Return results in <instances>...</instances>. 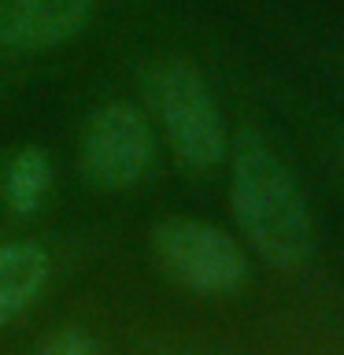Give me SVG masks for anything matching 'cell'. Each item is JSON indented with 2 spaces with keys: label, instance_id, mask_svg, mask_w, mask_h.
Segmentation results:
<instances>
[{
  "label": "cell",
  "instance_id": "cell-5",
  "mask_svg": "<svg viewBox=\"0 0 344 355\" xmlns=\"http://www.w3.org/2000/svg\"><path fill=\"white\" fill-rule=\"evenodd\" d=\"M93 0H0V49L37 52L71 41L89 22Z\"/></svg>",
  "mask_w": 344,
  "mask_h": 355
},
{
  "label": "cell",
  "instance_id": "cell-8",
  "mask_svg": "<svg viewBox=\"0 0 344 355\" xmlns=\"http://www.w3.org/2000/svg\"><path fill=\"white\" fill-rule=\"evenodd\" d=\"M44 355H93V348H89L85 337H78V333H63Z\"/></svg>",
  "mask_w": 344,
  "mask_h": 355
},
{
  "label": "cell",
  "instance_id": "cell-3",
  "mask_svg": "<svg viewBox=\"0 0 344 355\" xmlns=\"http://www.w3.org/2000/svg\"><path fill=\"white\" fill-rule=\"evenodd\" d=\"M155 259L178 285L193 293H233L248 277L241 244L193 218H166L152 230Z\"/></svg>",
  "mask_w": 344,
  "mask_h": 355
},
{
  "label": "cell",
  "instance_id": "cell-1",
  "mask_svg": "<svg viewBox=\"0 0 344 355\" xmlns=\"http://www.w3.org/2000/svg\"><path fill=\"white\" fill-rule=\"evenodd\" d=\"M230 204L248 244L277 270L311 259V215L293 171L259 133H241L233 152Z\"/></svg>",
  "mask_w": 344,
  "mask_h": 355
},
{
  "label": "cell",
  "instance_id": "cell-2",
  "mask_svg": "<svg viewBox=\"0 0 344 355\" xmlns=\"http://www.w3.org/2000/svg\"><path fill=\"white\" fill-rule=\"evenodd\" d=\"M152 104L174 155L196 171L215 166L226 152L218 107L207 82L189 60H166L152 74Z\"/></svg>",
  "mask_w": 344,
  "mask_h": 355
},
{
  "label": "cell",
  "instance_id": "cell-4",
  "mask_svg": "<svg viewBox=\"0 0 344 355\" xmlns=\"http://www.w3.org/2000/svg\"><path fill=\"white\" fill-rule=\"evenodd\" d=\"M152 163L148 119L130 104L100 107L82 133V174L93 189H130Z\"/></svg>",
  "mask_w": 344,
  "mask_h": 355
},
{
  "label": "cell",
  "instance_id": "cell-6",
  "mask_svg": "<svg viewBox=\"0 0 344 355\" xmlns=\"http://www.w3.org/2000/svg\"><path fill=\"white\" fill-rule=\"evenodd\" d=\"M49 282V252L30 241L0 244V326L19 318Z\"/></svg>",
  "mask_w": 344,
  "mask_h": 355
},
{
  "label": "cell",
  "instance_id": "cell-7",
  "mask_svg": "<svg viewBox=\"0 0 344 355\" xmlns=\"http://www.w3.org/2000/svg\"><path fill=\"white\" fill-rule=\"evenodd\" d=\"M49 182H52L49 159L37 148H22L4 171V204L11 211H19V215H30V211L41 207Z\"/></svg>",
  "mask_w": 344,
  "mask_h": 355
}]
</instances>
